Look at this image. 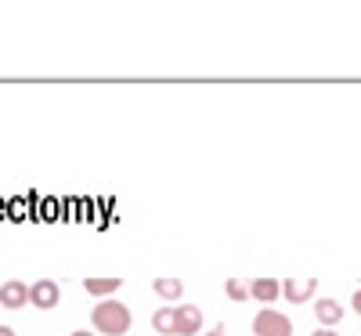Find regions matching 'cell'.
Masks as SVG:
<instances>
[{
	"instance_id": "1",
	"label": "cell",
	"mask_w": 361,
	"mask_h": 336,
	"mask_svg": "<svg viewBox=\"0 0 361 336\" xmlns=\"http://www.w3.org/2000/svg\"><path fill=\"white\" fill-rule=\"evenodd\" d=\"M130 308L123 300H98L94 304V311H90V325H94L102 336H123L127 329H130Z\"/></svg>"
},
{
	"instance_id": "2",
	"label": "cell",
	"mask_w": 361,
	"mask_h": 336,
	"mask_svg": "<svg viewBox=\"0 0 361 336\" xmlns=\"http://www.w3.org/2000/svg\"><path fill=\"white\" fill-rule=\"evenodd\" d=\"M253 332L257 336H293V322L282 311H275V308H264L253 318Z\"/></svg>"
},
{
	"instance_id": "3",
	"label": "cell",
	"mask_w": 361,
	"mask_h": 336,
	"mask_svg": "<svg viewBox=\"0 0 361 336\" xmlns=\"http://www.w3.org/2000/svg\"><path fill=\"white\" fill-rule=\"evenodd\" d=\"M58 300H62V286H58L54 279H37L33 286H29V304L40 308V311H51Z\"/></svg>"
},
{
	"instance_id": "4",
	"label": "cell",
	"mask_w": 361,
	"mask_h": 336,
	"mask_svg": "<svg viewBox=\"0 0 361 336\" xmlns=\"http://www.w3.org/2000/svg\"><path fill=\"white\" fill-rule=\"evenodd\" d=\"M202 332V311L195 304H180L177 308V336H199Z\"/></svg>"
},
{
	"instance_id": "5",
	"label": "cell",
	"mask_w": 361,
	"mask_h": 336,
	"mask_svg": "<svg viewBox=\"0 0 361 336\" xmlns=\"http://www.w3.org/2000/svg\"><path fill=\"white\" fill-rule=\"evenodd\" d=\"M25 304H29V286H25V282L11 279V282L0 286V308L18 311V308H25Z\"/></svg>"
},
{
	"instance_id": "6",
	"label": "cell",
	"mask_w": 361,
	"mask_h": 336,
	"mask_svg": "<svg viewBox=\"0 0 361 336\" xmlns=\"http://www.w3.org/2000/svg\"><path fill=\"white\" fill-rule=\"evenodd\" d=\"M314 289H318V279H286V282H282V300L304 304V300L314 296Z\"/></svg>"
},
{
	"instance_id": "7",
	"label": "cell",
	"mask_w": 361,
	"mask_h": 336,
	"mask_svg": "<svg viewBox=\"0 0 361 336\" xmlns=\"http://www.w3.org/2000/svg\"><path fill=\"white\" fill-rule=\"evenodd\" d=\"M250 300H260L264 308H271L275 300H282V282L279 279H253L250 282Z\"/></svg>"
},
{
	"instance_id": "8",
	"label": "cell",
	"mask_w": 361,
	"mask_h": 336,
	"mask_svg": "<svg viewBox=\"0 0 361 336\" xmlns=\"http://www.w3.org/2000/svg\"><path fill=\"white\" fill-rule=\"evenodd\" d=\"M314 318L322 322V329H336V325H340V318H343L340 300H329V296L314 300Z\"/></svg>"
},
{
	"instance_id": "9",
	"label": "cell",
	"mask_w": 361,
	"mask_h": 336,
	"mask_svg": "<svg viewBox=\"0 0 361 336\" xmlns=\"http://www.w3.org/2000/svg\"><path fill=\"white\" fill-rule=\"evenodd\" d=\"M152 329L159 336H177V308H173V304H166V308H159L152 315Z\"/></svg>"
},
{
	"instance_id": "10",
	"label": "cell",
	"mask_w": 361,
	"mask_h": 336,
	"mask_svg": "<svg viewBox=\"0 0 361 336\" xmlns=\"http://www.w3.org/2000/svg\"><path fill=\"white\" fill-rule=\"evenodd\" d=\"M119 286H123V279H116V275H109V279H87V282H83V289H87L90 296H102V300H109Z\"/></svg>"
},
{
	"instance_id": "11",
	"label": "cell",
	"mask_w": 361,
	"mask_h": 336,
	"mask_svg": "<svg viewBox=\"0 0 361 336\" xmlns=\"http://www.w3.org/2000/svg\"><path fill=\"white\" fill-rule=\"evenodd\" d=\"M152 289H156L159 300H180V296H185V282H180V279H156Z\"/></svg>"
},
{
	"instance_id": "12",
	"label": "cell",
	"mask_w": 361,
	"mask_h": 336,
	"mask_svg": "<svg viewBox=\"0 0 361 336\" xmlns=\"http://www.w3.org/2000/svg\"><path fill=\"white\" fill-rule=\"evenodd\" d=\"M224 293H228V300H235V304H246V300H250V282L228 279V282H224Z\"/></svg>"
},
{
	"instance_id": "13",
	"label": "cell",
	"mask_w": 361,
	"mask_h": 336,
	"mask_svg": "<svg viewBox=\"0 0 361 336\" xmlns=\"http://www.w3.org/2000/svg\"><path fill=\"white\" fill-rule=\"evenodd\" d=\"M350 304H354V315L361 318V289H354V300H350Z\"/></svg>"
},
{
	"instance_id": "14",
	"label": "cell",
	"mask_w": 361,
	"mask_h": 336,
	"mask_svg": "<svg viewBox=\"0 0 361 336\" xmlns=\"http://www.w3.org/2000/svg\"><path fill=\"white\" fill-rule=\"evenodd\" d=\"M202 336H224V325H214V329H206Z\"/></svg>"
},
{
	"instance_id": "15",
	"label": "cell",
	"mask_w": 361,
	"mask_h": 336,
	"mask_svg": "<svg viewBox=\"0 0 361 336\" xmlns=\"http://www.w3.org/2000/svg\"><path fill=\"white\" fill-rule=\"evenodd\" d=\"M314 336H340L336 329H314Z\"/></svg>"
},
{
	"instance_id": "16",
	"label": "cell",
	"mask_w": 361,
	"mask_h": 336,
	"mask_svg": "<svg viewBox=\"0 0 361 336\" xmlns=\"http://www.w3.org/2000/svg\"><path fill=\"white\" fill-rule=\"evenodd\" d=\"M69 336H94V329H76V332H69Z\"/></svg>"
},
{
	"instance_id": "17",
	"label": "cell",
	"mask_w": 361,
	"mask_h": 336,
	"mask_svg": "<svg viewBox=\"0 0 361 336\" xmlns=\"http://www.w3.org/2000/svg\"><path fill=\"white\" fill-rule=\"evenodd\" d=\"M0 336H15V329L11 325H0Z\"/></svg>"
}]
</instances>
